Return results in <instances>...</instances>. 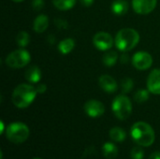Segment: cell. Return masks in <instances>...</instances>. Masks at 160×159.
<instances>
[{"label":"cell","mask_w":160,"mask_h":159,"mask_svg":"<svg viewBox=\"0 0 160 159\" xmlns=\"http://www.w3.org/2000/svg\"><path fill=\"white\" fill-rule=\"evenodd\" d=\"M133 66L139 70H146L153 64V58L147 52H138L132 57Z\"/></svg>","instance_id":"52a82bcc"},{"label":"cell","mask_w":160,"mask_h":159,"mask_svg":"<svg viewBox=\"0 0 160 159\" xmlns=\"http://www.w3.org/2000/svg\"><path fill=\"white\" fill-rule=\"evenodd\" d=\"M93 43L95 47L100 51H107L112 47V37L106 32H98L93 37Z\"/></svg>","instance_id":"ba28073f"},{"label":"cell","mask_w":160,"mask_h":159,"mask_svg":"<svg viewBox=\"0 0 160 159\" xmlns=\"http://www.w3.org/2000/svg\"><path fill=\"white\" fill-rule=\"evenodd\" d=\"M128 10V3L126 0H114L112 4V11L117 16L125 15Z\"/></svg>","instance_id":"9a60e30c"},{"label":"cell","mask_w":160,"mask_h":159,"mask_svg":"<svg viewBox=\"0 0 160 159\" xmlns=\"http://www.w3.org/2000/svg\"><path fill=\"white\" fill-rule=\"evenodd\" d=\"M48 25H49V19L47 15L40 14L35 19L33 27L37 33H43L48 28Z\"/></svg>","instance_id":"5bb4252c"},{"label":"cell","mask_w":160,"mask_h":159,"mask_svg":"<svg viewBox=\"0 0 160 159\" xmlns=\"http://www.w3.org/2000/svg\"><path fill=\"white\" fill-rule=\"evenodd\" d=\"M121 88L124 94L129 93L133 88V81L130 78H125L121 82Z\"/></svg>","instance_id":"603a6c76"},{"label":"cell","mask_w":160,"mask_h":159,"mask_svg":"<svg viewBox=\"0 0 160 159\" xmlns=\"http://www.w3.org/2000/svg\"><path fill=\"white\" fill-rule=\"evenodd\" d=\"M102 154L107 159H114L118 156V148L112 142H106L102 146Z\"/></svg>","instance_id":"2e32d148"},{"label":"cell","mask_w":160,"mask_h":159,"mask_svg":"<svg viewBox=\"0 0 160 159\" xmlns=\"http://www.w3.org/2000/svg\"><path fill=\"white\" fill-rule=\"evenodd\" d=\"M132 140L140 146L148 147L151 146L156 139L155 131L153 127L145 122L135 123L130 130Z\"/></svg>","instance_id":"6da1fadb"},{"label":"cell","mask_w":160,"mask_h":159,"mask_svg":"<svg viewBox=\"0 0 160 159\" xmlns=\"http://www.w3.org/2000/svg\"><path fill=\"white\" fill-rule=\"evenodd\" d=\"M148 159H160V152L159 151L154 152L152 155H150V157H149Z\"/></svg>","instance_id":"f1b7e54d"},{"label":"cell","mask_w":160,"mask_h":159,"mask_svg":"<svg viewBox=\"0 0 160 159\" xmlns=\"http://www.w3.org/2000/svg\"><path fill=\"white\" fill-rule=\"evenodd\" d=\"M24 76L30 83H38L41 79V71L38 66H30L25 70Z\"/></svg>","instance_id":"4fadbf2b"},{"label":"cell","mask_w":160,"mask_h":159,"mask_svg":"<svg viewBox=\"0 0 160 159\" xmlns=\"http://www.w3.org/2000/svg\"><path fill=\"white\" fill-rule=\"evenodd\" d=\"M147 88L150 93L160 95V69L157 68L151 71L147 79Z\"/></svg>","instance_id":"8fae6325"},{"label":"cell","mask_w":160,"mask_h":159,"mask_svg":"<svg viewBox=\"0 0 160 159\" xmlns=\"http://www.w3.org/2000/svg\"><path fill=\"white\" fill-rule=\"evenodd\" d=\"M127 133L121 127H113L110 130V138L116 142H123L126 140Z\"/></svg>","instance_id":"ac0fdd59"},{"label":"cell","mask_w":160,"mask_h":159,"mask_svg":"<svg viewBox=\"0 0 160 159\" xmlns=\"http://www.w3.org/2000/svg\"><path fill=\"white\" fill-rule=\"evenodd\" d=\"M157 3L158 0H133L132 7L138 14L146 15L156 8Z\"/></svg>","instance_id":"30bf717a"},{"label":"cell","mask_w":160,"mask_h":159,"mask_svg":"<svg viewBox=\"0 0 160 159\" xmlns=\"http://www.w3.org/2000/svg\"><path fill=\"white\" fill-rule=\"evenodd\" d=\"M102 60H103L104 65H106L107 67H112V66L116 64V62L118 60V54L114 51L108 52L103 55Z\"/></svg>","instance_id":"ffe728a7"},{"label":"cell","mask_w":160,"mask_h":159,"mask_svg":"<svg viewBox=\"0 0 160 159\" xmlns=\"http://www.w3.org/2000/svg\"><path fill=\"white\" fill-rule=\"evenodd\" d=\"M32 7L35 10H40L44 7V1L43 0H33Z\"/></svg>","instance_id":"d4e9b609"},{"label":"cell","mask_w":160,"mask_h":159,"mask_svg":"<svg viewBox=\"0 0 160 159\" xmlns=\"http://www.w3.org/2000/svg\"><path fill=\"white\" fill-rule=\"evenodd\" d=\"M82 5H83L84 7H90L93 3H94V0H80Z\"/></svg>","instance_id":"83f0119b"},{"label":"cell","mask_w":160,"mask_h":159,"mask_svg":"<svg viewBox=\"0 0 160 159\" xmlns=\"http://www.w3.org/2000/svg\"><path fill=\"white\" fill-rule=\"evenodd\" d=\"M30 53L23 49L11 52L6 58V64L10 68H22L30 62Z\"/></svg>","instance_id":"8992f818"},{"label":"cell","mask_w":160,"mask_h":159,"mask_svg":"<svg viewBox=\"0 0 160 159\" xmlns=\"http://www.w3.org/2000/svg\"><path fill=\"white\" fill-rule=\"evenodd\" d=\"M84 112L89 117L97 118L103 115L105 112V106L98 100L91 99L84 104Z\"/></svg>","instance_id":"9c48e42d"},{"label":"cell","mask_w":160,"mask_h":159,"mask_svg":"<svg viewBox=\"0 0 160 159\" xmlns=\"http://www.w3.org/2000/svg\"><path fill=\"white\" fill-rule=\"evenodd\" d=\"M38 92L36 87L30 84H19L12 93V103L20 109L27 108L35 100Z\"/></svg>","instance_id":"7a4b0ae2"},{"label":"cell","mask_w":160,"mask_h":159,"mask_svg":"<svg viewBox=\"0 0 160 159\" xmlns=\"http://www.w3.org/2000/svg\"><path fill=\"white\" fill-rule=\"evenodd\" d=\"M142 146H136L131 150L130 156L132 159H143L144 157V151L142 148Z\"/></svg>","instance_id":"cb8c5ba5"},{"label":"cell","mask_w":160,"mask_h":159,"mask_svg":"<svg viewBox=\"0 0 160 159\" xmlns=\"http://www.w3.org/2000/svg\"><path fill=\"white\" fill-rule=\"evenodd\" d=\"M36 89H37L38 94H43V93L46 92L47 86H46V84H44V83H39V84H38V86L36 87Z\"/></svg>","instance_id":"484cf974"},{"label":"cell","mask_w":160,"mask_h":159,"mask_svg":"<svg viewBox=\"0 0 160 159\" xmlns=\"http://www.w3.org/2000/svg\"><path fill=\"white\" fill-rule=\"evenodd\" d=\"M29 41H30V36L27 32L21 31L18 33V35L16 37V42L20 47H22V48L26 47L28 45Z\"/></svg>","instance_id":"44dd1931"},{"label":"cell","mask_w":160,"mask_h":159,"mask_svg":"<svg viewBox=\"0 0 160 159\" xmlns=\"http://www.w3.org/2000/svg\"><path fill=\"white\" fill-rule=\"evenodd\" d=\"M13 2H17V3H19V2H22V1H24V0H12Z\"/></svg>","instance_id":"4dcf8cb0"},{"label":"cell","mask_w":160,"mask_h":159,"mask_svg":"<svg viewBox=\"0 0 160 159\" xmlns=\"http://www.w3.org/2000/svg\"><path fill=\"white\" fill-rule=\"evenodd\" d=\"M112 110L116 118L124 121L127 120L132 112V103L128 97L120 95L113 99Z\"/></svg>","instance_id":"5b68a950"},{"label":"cell","mask_w":160,"mask_h":159,"mask_svg":"<svg viewBox=\"0 0 160 159\" xmlns=\"http://www.w3.org/2000/svg\"><path fill=\"white\" fill-rule=\"evenodd\" d=\"M52 3L60 10H68L74 7L76 0H52Z\"/></svg>","instance_id":"d6986e66"},{"label":"cell","mask_w":160,"mask_h":159,"mask_svg":"<svg viewBox=\"0 0 160 159\" xmlns=\"http://www.w3.org/2000/svg\"><path fill=\"white\" fill-rule=\"evenodd\" d=\"M28 127L21 122L11 123L8 126L6 130L7 139L13 143H22L29 137Z\"/></svg>","instance_id":"277c9868"},{"label":"cell","mask_w":160,"mask_h":159,"mask_svg":"<svg viewBox=\"0 0 160 159\" xmlns=\"http://www.w3.org/2000/svg\"><path fill=\"white\" fill-rule=\"evenodd\" d=\"M33 159H42V158H38V157H36V158H33Z\"/></svg>","instance_id":"1f68e13d"},{"label":"cell","mask_w":160,"mask_h":159,"mask_svg":"<svg viewBox=\"0 0 160 159\" xmlns=\"http://www.w3.org/2000/svg\"><path fill=\"white\" fill-rule=\"evenodd\" d=\"M98 83H99V86L102 88V90L110 94L116 92L118 89V84L116 81L108 74L101 75L98 79Z\"/></svg>","instance_id":"7c38bea8"},{"label":"cell","mask_w":160,"mask_h":159,"mask_svg":"<svg viewBox=\"0 0 160 159\" xmlns=\"http://www.w3.org/2000/svg\"><path fill=\"white\" fill-rule=\"evenodd\" d=\"M120 60H121V62H122L123 64H126V63L128 62L129 57H128V54L127 53V52H124V53L120 56Z\"/></svg>","instance_id":"4316f807"},{"label":"cell","mask_w":160,"mask_h":159,"mask_svg":"<svg viewBox=\"0 0 160 159\" xmlns=\"http://www.w3.org/2000/svg\"><path fill=\"white\" fill-rule=\"evenodd\" d=\"M75 47V41L72 38H65L60 41L58 50L62 54H68Z\"/></svg>","instance_id":"e0dca14e"},{"label":"cell","mask_w":160,"mask_h":159,"mask_svg":"<svg viewBox=\"0 0 160 159\" xmlns=\"http://www.w3.org/2000/svg\"><path fill=\"white\" fill-rule=\"evenodd\" d=\"M140 41L139 33L132 28H123L116 34L115 46L121 52H129L134 49Z\"/></svg>","instance_id":"3957f363"},{"label":"cell","mask_w":160,"mask_h":159,"mask_svg":"<svg viewBox=\"0 0 160 159\" xmlns=\"http://www.w3.org/2000/svg\"><path fill=\"white\" fill-rule=\"evenodd\" d=\"M4 132V123L3 121H1V134Z\"/></svg>","instance_id":"f546056e"},{"label":"cell","mask_w":160,"mask_h":159,"mask_svg":"<svg viewBox=\"0 0 160 159\" xmlns=\"http://www.w3.org/2000/svg\"><path fill=\"white\" fill-rule=\"evenodd\" d=\"M149 90L140 89L134 95V100L138 103H143L148 100L149 98Z\"/></svg>","instance_id":"7402d4cb"}]
</instances>
